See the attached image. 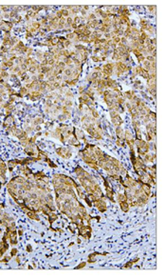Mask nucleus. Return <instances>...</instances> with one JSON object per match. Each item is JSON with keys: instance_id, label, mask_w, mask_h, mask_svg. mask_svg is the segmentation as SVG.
<instances>
[{"instance_id": "nucleus-4", "label": "nucleus", "mask_w": 166, "mask_h": 278, "mask_svg": "<svg viewBox=\"0 0 166 278\" xmlns=\"http://www.w3.org/2000/svg\"><path fill=\"white\" fill-rule=\"evenodd\" d=\"M27 250L30 252V251H31L32 250V249H31V247H30V245H28V247H27Z\"/></svg>"}, {"instance_id": "nucleus-1", "label": "nucleus", "mask_w": 166, "mask_h": 278, "mask_svg": "<svg viewBox=\"0 0 166 278\" xmlns=\"http://www.w3.org/2000/svg\"><path fill=\"white\" fill-rule=\"evenodd\" d=\"M17 252H18L17 249H16V248H14L13 250H11V251H10V256H11V257L16 256V255H17Z\"/></svg>"}, {"instance_id": "nucleus-5", "label": "nucleus", "mask_w": 166, "mask_h": 278, "mask_svg": "<svg viewBox=\"0 0 166 278\" xmlns=\"http://www.w3.org/2000/svg\"><path fill=\"white\" fill-rule=\"evenodd\" d=\"M16 262H17V264H20V257H19V255H16Z\"/></svg>"}, {"instance_id": "nucleus-3", "label": "nucleus", "mask_w": 166, "mask_h": 278, "mask_svg": "<svg viewBox=\"0 0 166 278\" xmlns=\"http://www.w3.org/2000/svg\"><path fill=\"white\" fill-rule=\"evenodd\" d=\"M17 234H18L19 236L23 235V231H22V229H19V231H18V233H17Z\"/></svg>"}, {"instance_id": "nucleus-2", "label": "nucleus", "mask_w": 166, "mask_h": 278, "mask_svg": "<svg viewBox=\"0 0 166 278\" xmlns=\"http://www.w3.org/2000/svg\"><path fill=\"white\" fill-rule=\"evenodd\" d=\"M85 266H86V263H85V262H83V263H81V264H80L79 266H77V267H76V269H80V268H83V267H85Z\"/></svg>"}]
</instances>
